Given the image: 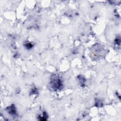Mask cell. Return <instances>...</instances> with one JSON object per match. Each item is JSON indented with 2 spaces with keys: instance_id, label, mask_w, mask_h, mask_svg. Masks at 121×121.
Instances as JSON below:
<instances>
[{
  "instance_id": "1",
  "label": "cell",
  "mask_w": 121,
  "mask_h": 121,
  "mask_svg": "<svg viewBox=\"0 0 121 121\" xmlns=\"http://www.w3.org/2000/svg\"><path fill=\"white\" fill-rule=\"evenodd\" d=\"M51 84L52 86L54 89H61L60 88L62 87V83L58 76L56 75L53 76L52 78L51 79Z\"/></svg>"
}]
</instances>
